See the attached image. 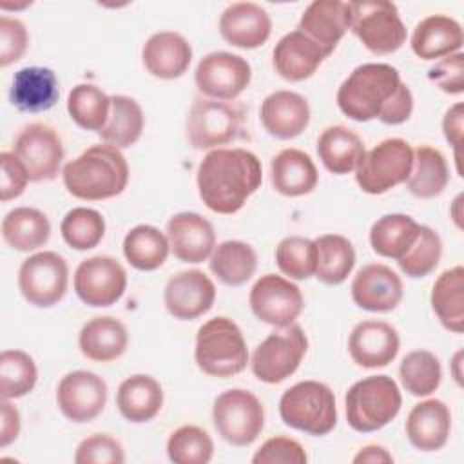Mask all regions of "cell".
Listing matches in <instances>:
<instances>
[{"mask_svg": "<svg viewBox=\"0 0 464 464\" xmlns=\"http://www.w3.org/2000/svg\"><path fill=\"white\" fill-rule=\"evenodd\" d=\"M107 402L105 381L89 370L65 373L56 388V404L62 415L72 422L96 419Z\"/></svg>", "mask_w": 464, "mask_h": 464, "instance_id": "cell-17", "label": "cell"}, {"mask_svg": "<svg viewBox=\"0 0 464 464\" xmlns=\"http://www.w3.org/2000/svg\"><path fill=\"white\" fill-rule=\"evenodd\" d=\"M308 460L304 448L290 437H272L254 453V464H304Z\"/></svg>", "mask_w": 464, "mask_h": 464, "instance_id": "cell-50", "label": "cell"}, {"mask_svg": "<svg viewBox=\"0 0 464 464\" xmlns=\"http://www.w3.org/2000/svg\"><path fill=\"white\" fill-rule=\"evenodd\" d=\"M0 165H2V176H0V199L4 203L18 198L24 194L29 174L24 167V163L16 158L14 152H2L0 154Z\"/></svg>", "mask_w": 464, "mask_h": 464, "instance_id": "cell-53", "label": "cell"}, {"mask_svg": "<svg viewBox=\"0 0 464 464\" xmlns=\"http://www.w3.org/2000/svg\"><path fill=\"white\" fill-rule=\"evenodd\" d=\"M170 252L167 234L152 225L130 228L123 239V256L130 266L141 272L160 268Z\"/></svg>", "mask_w": 464, "mask_h": 464, "instance_id": "cell-41", "label": "cell"}, {"mask_svg": "<svg viewBox=\"0 0 464 464\" xmlns=\"http://www.w3.org/2000/svg\"><path fill=\"white\" fill-rule=\"evenodd\" d=\"M353 462L355 464H382V462L390 464V462H393V457L386 448L370 444L357 451V455L353 457Z\"/></svg>", "mask_w": 464, "mask_h": 464, "instance_id": "cell-56", "label": "cell"}, {"mask_svg": "<svg viewBox=\"0 0 464 464\" xmlns=\"http://www.w3.org/2000/svg\"><path fill=\"white\" fill-rule=\"evenodd\" d=\"M67 285V261L53 250L36 252L24 259V263L20 265L18 288L24 299L33 306H54L65 295Z\"/></svg>", "mask_w": 464, "mask_h": 464, "instance_id": "cell-12", "label": "cell"}, {"mask_svg": "<svg viewBox=\"0 0 464 464\" xmlns=\"http://www.w3.org/2000/svg\"><path fill=\"white\" fill-rule=\"evenodd\" d=\"M399 379L410 395H431L442 381L440 361L428 350H413L402 357L399 364Z\"/></svg>", "mask_w": 464, "mask_h": 464, "instance_id": "cell-43", "label": "cell"}, {"mask_svg": "<svg viewBox=\"0 0 464 464\" xmlns=\"http://www.w3.org/2000/svg\"><path fill=\"white\" fill-rule=\"evenodd\" d=\"M353 303L368 312H392L402 299V281L386 265L372 263L362 266L352 281Z\"/></svg>", "mask_w": 464, "mask_h": 464, "instance_id": "cell-21", "label": "cell"}, {"mask_svg": "<svg viewBox=\"0 0 464 464\" xmlns=\"http://www.w3.org/2000/svg\"><path fill=\"white\" fill-rule=\"evenodd\" d=\"M442 256L440 236L428 225H420L419 236L410 250L397 259L401 272L408 277H426L435 270Z\"/></svg>", "mask_w": 464, "mask_h": 464, "instance_id": "cell-48", "label": "cell"}, {"mask_svg": "<svg viewBox=\"0 0 464 464\" xmlns=\"http://www.w3.org/2000/svg\"><path fill=\"white\" fill-rule=\"evenodd\" d=\"M308 350L304 330L292 323L272 332L257 344L252 353V373L266 384H279L286 381L299 368Z\"/></svg>", "mask_w": 464, "mask_h": 464, "instance_id": "cell-10", "label": "cell"}, {"mask_svg": "<svg viewBox=\"0 0 464 464\" xmlns=\"http://www.w3.org/2000/svg\"><path fill=\"white\" fill-rule=\"evenodd\" d=\"M216 301L214 281L201 270L174 274L163 290L167 312L179 321H192L207 314Z\"/></svg>", "mask_w": 464, "mask_h": 464, "instance_id": "cell-18", "label": "cell"}, {"mask_svg": "<svg viewBox=\"0 0 464 464\" xmlns=\"http://www.w3.org/2000/svg\"><path fill=\"white\" fill-rule=\"evenodd\" d=\"M167 455L176 464H207L212 460L214 442L203 428L185 424L170 433Z\"/></svg>", "mask_w": 464, "mask_h": 464, "instance_id": "cell-46", "label": "cell"}, {"mask_svg": "<svg viewBox=\"0 0 464 464\" xmlns=\"http://www.w3.org/2000/svg\"><path fill=\"white\" fill-rule=\"evenodd\" d=\"M38 370L24 350H4L0 353V395L5 401L24 397L33 392Z\"/></svg>", "mask_w": 464, "mask_h": 464, "instance_id": "cell-44", "label": "cell"}, {"mask_svg": "<svg viewBox=\"0 0 464 464\" xmlns=\"http://www.w3.org/2000/svg\"><path fill=\"white\" fill-rule=\"evenodd\" d=\"M411 165V145L402 138H388L364 152L355 167V181L366 194H384L408 179Z\"/></svg>", "mask_w": 464, "mask_h": 464, "instance_id": "cell-7", "label": "cell"}, {"mask_svg": "<svg viewBox=\"0 0 464 464\" xmlns=\"http://www.w3.org/2000/svg\"><path fill=\"white\" fill-rule=\"evenodd\" d=\"M401 339L397 330L377 319H366L353 326L348 337V353L361 368H384L399 353Z\"/></svg>", "mask_w": 464, "mask_h": 464, "instance_id": "cell-19", "label": "cell"}, {"mask_svg": "<svg viewBox=\"0 0 464 464\" xmlns=\"http://www.w3.org/2000/svg\"><path fill=\"white\" fill-rule=\"evenodd\" d=\"M460 359H462V352L459 350L451 361V370H453V377L457 381L459 386H462V373H460Z\"/></svg>", "mask_w": 464, "mask_h": 464, "instance_id": "cell-57", "label": "cell"}, {"mask_svg": "<svg viewBox=\"0 0 464 464\" xmlns=\"http://www.w3.org/2000/svg\"><path fill=\"white\" fill-rule=\"evenodd\" d=\"M243 111L241 107L210 100L196 98L187 116V140L198 150L221 149L243 134Z\"/></svg>", "mask_w": 464, "mask_h": 464, "instance_id": "cell-8", "label": "cell"}, {"mask_svg": "<svg viewBox=\"0 0 464 464\" xmlns=\"http://www.w3.org/2000/svg\"><path fill=\"white\" fill-rule=\"evenodd\" d=\"M406 437L419 451H439L446 446L451 431V413L446 402L428 399L411 408L408 413Z\"/></svg>", "mask_w": 464, "mask_h": 464, "instance_id": "cell-27", "label": "cell"}, {"mask_svg": "<svg viewBox=\"0 0 464 464\" xmlns=\"http://www.w3.org/2000/svg\"><path fill=\"white\" fill-rule=\"evenodd\" d=\"M69 194L85 201H102L121 194L129 183V165L120 149L100 143L65 163L62 170Z\"/></svg>", "mask_w": 464, "mask_h": 464, "instance_id": "cell-2", "label": "cell"}, {"mask_svg": "<svg viewBox=\"0 0 464 464\" xmlns=\"http://www.w3.org/2000/svg\"><path fill=\"white\" fill-rule=\"evenodd\" d=\"M212 420L223 440L232 446H250L263 431L265 408L252 392L232 388L216 397Z\"/></svg>", "mask_w": 464, "mask_h": 464, "instance_id": "cell-9", "label": "cell"}, {"mask_svg": "<svg viewBox=\"0 0 464 464\" xmlns=\"http://www.w3.org/2000/svg\"><path fill=\"white\" fill-rule=\"evenodd\" d=\"M13 152L24 163L31 181H51L63 161V145L58 132L45 123H31L20 130Z\"/></svg>", "mask_w": 464, "mask_h": 464, "instance_id": "cell-16", "label": "cell"}, {"mask_svg": "<svg viewBox=\"0 0 464 464\" xmlns=\"http://www.w3.org/2000/svg\"><path fill=\"white\" fill-rule=\"evenodd\" d=\"M352 25V4L341 0H314L299 18L297 29L330 54Z\"/></svg>", "mask_w": 464, "mask_h": 464, "instance_id": "cell-23", "label": "cell"}, {"mask_svg": "<svg viewBox=\"0 0 464 464\" xmlns=\"http://www.w3.org/2000/svg\"><path fill=\"white\" fill-rule=\"evenodd\" d=\"M141 60L149 74L160 80H174L187 72L192 62V47L174 31H160L149 36L141 49Z\"/></svg>", "mask_w": 464, "mask_h": 464, "instance_id": "cell-26", "label": "cell"}, {"mask_svg": "<svg viewBox=\"0 0 464 464\" xmlns=\"http://www.w3.org/2000/svg\"><path fill=\"white\" fill-rule=\"evenodd\" d=\"M248 304L252 314L276 328H285L301 315L304 299L297 285L276 274L261 276L250 288Z\"/></svg>", "mask_w": 464, "mask_h": 464, "instance_id": "cell-14", "label": "cell"}, {"mask_svg": "<svg viewBox=\"0 0 464 464\" xmlns=\"http://www.w3.org/2000/svg\"><path fill=\"white\" fill-rule=\"evenodd\" d=\"M221 38L239 49L261 47L270 33V14L256 2H234L219 16Z\"/></svg>", "mask_w": 464, "mask_h": 464, "instance_id": "cell-22", "label": "cell"}, {"mask_svg": "<svg viewBox=\"0 0 464 464\" xmlns=\"http://www.w3.org/2000/svg\"><path fill=\"white\" fill-rule=\"evenodd\" d=\"M364 152V143L359 134L344 125H332L317 138V154L321 163L328 172L337 176L355 170Z\"/></svg>", "mask_w": 464, "mask_h": 464, "instance_id": "cell-33", "label": "cell"}, {"mask_svg": "<svg viewBox=\"0 0 464 464\" xmlns=\"http://www.w3.org/2000/svg\"><path fill=\"white\" fill-rule=\"evenodd\" d=\"M60 232L63 241L74 250H91L105 236V219L103 216L87 207H76L69 210L62 223Z\"/></svg>", "mask_w": 464, "mask_h": 464, "instance_id": "cell-45", "label": "cell"}, {"mask_svg": "<svg viewBox=\"0 0 464 464\" xmlns=\"http://www.w3.org/2000/svg\"><path fill=\"white\" fill-rule=\"evenodd\" d=\"M145 125V116L140 103L125 94L111 96V114L105 127L98 132L103 143L116 149H127L134 145Z\"/></svg>", "mask_w": 464, "mask_h": 464, "instance_id": "cell-38", "label": "cell"}, {"mask_svg": "<svg viewBox=\"0 0 464 464\" xmlns=\"http://www.w3.org/2000/svg\"><path fill=\"white\" fill-rule=\"evenodd\" d=\"M462 129H464V105L459 102L451 105L444 118H442V132L446 141L455 150V161H457V172L462 176L460 169V141H462Z\"/></svg>", "mask_w": 464, "mask_h": 464, "instance_id": "cell-54", "label": "cell"}, {"mask_svg": "<svg viewBox=\"0 0 464 464\" xmlns=\"http://www.w3.org/2000/svg\"><path fill=\"white\" fill-rule=\"evenodd\" d=\"M194 359L198 368L210 377H232L248 362V350L239 326L225 317H212L196 334Z\"/></svg>", "mask_w": 464, "mask_h": 464, "instance_id": "cell-4", "label": "cell"}, {"mask_svg": "<svg viewBox=\"0 0 464 464\" xmlns=\"http://www.w3.org/2000/svg\"><path fill=\"white\" fill-rule=\"evenodd\" d=\"M464 34L460 24L448 14H430L422 18L410 38L411 51L420 60H442L460 53Z\"/></svg>", "mask_w": 464, "mask_h": 464, "instance_id": "cell-28", "label": "cell"}, {"mask_svg": "<svg viewBox=\"0 0 464 464\" xmlns=\"http://www.w3.org/2000/svg\"><path fill=\"white\" fill-rule=\"evenodd\" d=\"M208 265L223 285L239 286L256 274L257 254L248 243L228 239L214 248Z\"/></svg>", "mask_w": 464, "mask_h": 464, "instance_id": "cell-40", "label": "cell"}, {"mask_svg": "<svg viewBox=\"0 0 464 464\" xmlns=\"http://www.w3.org/2000/svg\"><path fill=\"white\" fill-rule=\"evenodd\" d=\"M67 112L78 127L100 132L111 114V96L92 83H78L67 96Z\"/></svg>", "mask_w": 464, "mask_h": 464, "instance_id": "cell-42", "label": "cell"}, {"mask_svg": "<svg viewBox=\"0 0 464 464\" xmlns=\"http://www.w3.org/2000/svg\"><path fill=\"white\" fill-rule=\"evenodd\" d=\"M270 179L276 192L299 198L310 194L319 181L314 160L299 149H283L272 158Z\"/></svg>", "mask_w": 464, "mask_h": 464, "instance_id": "cell-31", "label": "cell"}, {"mask_svg": "<svg viewBox=\"0 0 464 464\" xmlns=\"http://www.w3.org/2000/svg\"><path fill=\"white\" fill-rule=\"evenodd\" d=\"M170 252L183 263H203L216 248V232L208 219L196 212H178L167 221Z\"/></svg>", "mask_w": 464, "mask_h": 464, "instance_id": "cell-20", "label": "cell"}, {"mask_svg": "<svg viewBox=\"0 0 464 464\" xmlns=\"http://www.w3.org/2000/svg\"><path fill=\"white\" fill-rule=\"evenodd\" d=\"M196 87L210 100H236L252 80L250 63L234 53L214 51L205 54L194 72Z\"/></svg>", "mask_w": 464, "mask_h": 464, "instance_id": "cell-13", "label": "cell"}, {"mask_svg": "<svg viewBox=\"0 0 464 464\" xmlns=\"http://www.w3.org/2000/svg\"><path fill=\"white\" fill-rule=\"evenodd\" d=\"M60 98V83L49 67H24L14 72L9 100L20 112L49 111Z\"/></svg>", "mask_w": 464, "mask_h": 464, "instance_id": "cell-29", "label": "cell"}, {"mask_svg": "<svg viewBox=\"0 0 464 464\" xmlns=\"http://www.w3.org/2000/svg\"><path fill=\"white\" fill-rule=\"evenodd\" d=\"M330 53L315 44L299 29L286 33L272 51V65L276 72L288 82H303L310 78Z\"/></svg>", "mask_w": 464, "mask_h": 464, "instance_id": "cell-24", "label": "cell"}, {"mask_svg": "<svg viewBox=\"0 0 464 464\" xmlns=\"http://www.w3.org/2000/svg\"><path fill=\"white\" fill-rule=\"evenodd\" d=\"M259 158L241 147L212 149L198 165L196 183L201 201L216 214H236L261 187Z\"/></svg>", "mask_w": 464, "mask_h": 464, "instance_id": "cell-1", "label": "cell"}, {"mask_svg": "<svg viewBox=\"0 0 464 464\" xmlns=\"http://www.w3.org/2000/svg\"><path fill=\"white\" fill-rule=\"evenodd\" d=\"M402 395L390 375H368L353 382L344 395L348 426L372 433L390 424L401 411Z\"/></svg>", "mask_w": 464, "mask_h": 464, "instance_id": "cell-5", "label": "cell"}, {"mask_svg": "<svg viewBox=\"0 0 464 464\" xmlns=\"http://www.w3.org/2000/svg\"><path fill=\"white\" fill-rule=\"evenodd\" d=\"M431 308L440 324L453 332L464 330V268L460 265L444 270L431 288Z\"/></svg>", "mask_w": 464, "mask_h": 464, "instance_id": "cell-36", "label": "cell"}, {"mask_svg": "<svg viewBox=\"0 0 464 464\" xmlns=\"http://www.w3.org/2000/svg\"><path fill=\"white\" fill-rule=\"evenodd\" d=\"M428 78L448 94L464 91V54L455 53L439 60L428 72Z\"/></svg>", "mask_w": 464, "mask_h": 464, "instance_id": "cell-52", "label": "cell"}, {"mask_svg": "<svg viewBox=\"0 0 464 464\" xmlns=\"http://www.w3.org/2000/svg\"><path fill=\"white\" fill-rule=\"evenodd\" d=\"M420 225L408 214H386L379 218L370 228V245L375 254L399 259L419 236Z\"/></svg>", "mask_w": 464, "mask_h": 464, "instance_id": "cell-37", "label": "cell"}, {"mask_svg": "<svg viewBox=\"0 0 464 464\" xmlns=\"http://www.w3.org/2000/svg\"><path fill=\"white\" fill-rule=\"evenodd\" d=\"M450 181V170L444 154L430 145H419L413 150V165L408 176L406 188L420 199L440 196Z\"/></svg>", "mask_w": 464, "mask_h": 464, "instance_id": "cell-35", "label": "cell"}, {"mask_svg": "<svg viewBox=\"0 0 464 464\" xmlns=\"http://www.w3.org/2000/svg\"><path fill=\"white\" fill-rule=\"evenodd\" d=\"M29 44L25 25L18 18L0 16V65L7 67L18 62Z\"/></svg>", "mask_w": 464, "mask_h": 464, "instance_id": "cell-51", "label": "cell"}, {"mask_svg": "<svg viewBox=\"0 0 464 464\" xmlns=\"http://www.w3.org/2000/svg\"><path fill=\"white\" fill-rule=\"evenodd\" d=\"M116 406L125 420L132 424L149 422L163 406L161 384L145 373L130 375L118 386Z\"/></svg>", "mask_w": 464, "mask_h": 464, "instance_id": "cell-32", "label": "cell"}, {"mask_svg": "<svg viewBox=\"0 0 464 464\" xmlns=\"http://www.w3.org/2000/svg\"><path fill=\"white\" fill-rule=\"evenodd\" d=\"M259 118L270 136L277 140H292L308 127L310 105L299 92L276 91L263 100Z\"/></svg>", "mask_w": 464, "mask_h": 464, "instance_id": "cell-25", "label": "cell"}, {"mask_svg": "<svg viewBox=\"0 0 464 464\" xmlns=\"http://www.w3.org/2000/svg\"><path fill=\"white\" fill-rule=\"evenodd\" d=\"M72 285L83 304L103 308L114 304L125 294L127 272L114 257L92 256L78 265Z\"/></svg>", "mask_w": 464, "mask_h": 464, "instance_id": "cell-15", "label": "cell"}, {"mask_svg": "<svg viewBox=\"0 0 464 464\" xmlns=\"http://www.w3.org/2000/svg\"><path fill=\"white\" fill-rule=\"evenodd\" d=\"M20 433V413L14 404L2 399V420H0V446L7 448L16 440Z\"/></svg>", "mask_w": 464, "mask_h": 464, "instance_id": "cell-55", "label": "cell"}, {"mask_svg": "<svg viewBox=\"0 0 464 464\" xmlns=\"http://www.w3.org/2000/svg\"><path fill=\"white\" fill-rule=\"evenodd\" d=\"M350 29L373 54H392L406 42V25L392 2H350Z\"/></svg>", "mask_w": 464, "mask_h": 464, "instance_id": "cell-11", "label": "cell"}, {"mask_svg": "<svg viewBox=\"0 0 464 464\" xmlns=\"http://www.w3.org/2000/svg\"><path fill=\"white\" fill-rule=\"evenodd\" d=\"M315 277L324 285H341L355 266V248L341 234H324L315 241Z\"/></svg>", "mask_w": 464, "mask_h": 464, "instance_id": "cell-39", "label": "cell"}, {"mask_svg": "<svg viewBox=\"0 0 464 464\" xmlns=\"http://www.w3.org/2000/svg\"><path fill=\"white\" fill-rule=\"evenodd\" d=\"M460 201H462V194H459L457 198H455V201H453V208H451V216H453V221H455V225L459 227V228H462V223H460Z\"/></svg>", "mask_w": 464, "mask_h": 464, "instance_id": "cell-58", "label": "cell"}, {"mask_svg": "<svg viewBox=\"0 0 464 464\" xmlns=\"http://www.w3.org/2000/svg\"><path fill=\"white\" fill-rule=\"evenodd\" d=\"M76 464H123V446L107 433H92L85 437L74 453Z\"/></svg>", "mask_w": 464, "mask_h": 464, "instance_id": "cell-49", "label": "cell"}, {"mask_svg": "<svg viewBox=\"0 0 464 464\" xmlns=\"http://www.w3.org/2000/svg\"><path fill=\"white\" fill-rule=\"evenodd\" d=\"M404 82L390 63H362L337 89V107L355 121L379 118Z\"/></svg>", "mask_w": 464, "mask_h": 464, "instance_id": "cell-3", "label": "cell"}, {"mask_svg": "<svg viewBox=\"0 0 464 464\" xmlns=\"http://www.w3.org/2000/svg\"><path fill=\"white\" fill-rule=\"evenodd\" d=\"M281 420L303 433L323 437L337 424L335 395L319 381H301L290 386L279 399Z\"/></svg>", "mask_w": 464, "mask_h": 464, "instance_id": "cell-6", "label": "cell"}, {"mask_svg": "<svg viewBox=\"0 0 464 464\" xmlns=\"http://www.w3.org/2000/svg\"><path fill=\"white\" fill-rule=\"evenodd\" d=\"M78 346L83 357L96 362H111L125 353L129 346V334L120 319L98 315L82 326L78 334Z\"/></svg>", "mask_w": 464, "mask_h": 464, "instance_id": "cell-30", "label": "cell"}, {"mask_svg": "<svg viewBox=\"0 0 464 464\" xmlns=\"http://www.w3.org/2000/svg\"><path fill=\"white\" fill-rule=\"evenodd\" d=\"M315 243L303 236H288L276 246V265L290 279H308L315 274Z\"/></svg>", "mask_w": 464, "mask_h": 464, "instance_id": "cell-47", "label": "cell"}, {"mask_svg": "<svg viewBox=\"0 0 464 464\" xmlns=\"http://www.w3.org/2000/svg\"><path fill=\"white\" fill-rule=\"evenodd\" d=\"M49 236L51 223L38 208L16 207L2 219V237L18 252H31L44 246L49 241Z\"/></svg>", "mask_w": 464, "mask_h": 464, "instance_id": "cell-34", "label": "cell"}]
</instances>
